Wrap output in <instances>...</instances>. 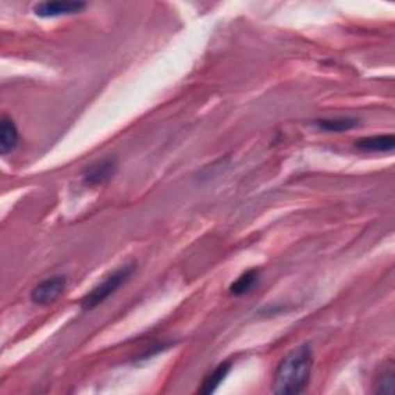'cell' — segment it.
Segmentation results:
<instances>
[{"mask_svg":"<svg viewBox=\"0 0 395 395\" xmlns=\"http://www.w3.org/2000/svg\"><path fill=\"white\" fill-rule=\"evenodd\" d=\"M258 277H259V271L258 269H250V271H245L241 277H239L238 280H235L234 283L230 284V293L232 295H244L247 292H250L253 287H255L257 284V281H258Z\"/></svg>","mask_w":395,"mask_h":395,"instance_id":"9","label":"cell"},{"mask_svg":"<svg viewBox=\"0 0 395 395\" xmlns=\"http://www.w3.org/2000/svg\"><path fill=\"white\" fill-rule=\"evenodd\" d=\"M19 144V131L17 127L10 118L3 116L0 121V153L2 156L11 153Z\"/></svg>","mask_w":395,"mask_h":395,"instance_id":"7","label":"cell"},{"mask_svg":"<svg viewBox=\"0 0 395 395\" xmlns=\"http://www.w3.org/2000/svg\"><path fill=\"white\" fill-rule=\"evenodd\" d=\"M136 266L135 264H127L121 269H118L113 272L111 275H108L101 284H97L93 291L88 292L83 300L81 301V307L82 310H91L97 307L99 305H102L105 300H108L113 293H116L119 289H121L127 281L131 278V275L135 273Z\"/></svg>","mask_w":395,"mask_h":395,"instance_id":"2","label":"cell"},{"mask_svg":"<svg viewBox=\"0 0 395 395\" xmlns=\"http://www.w3.org/2000/svg\"><path fill=\"white\" fill-rule=\"evenodd\" d=\"M314 366L312 348L303 344L287 354L273 377V392L280 395L300 394L306 389Z\"/></svg>","mask_w":395,"mask_h":395,"instance_id":"1","label":"cell"},{"mask_svg":"<svg viewBox=\"0 0 395 395\" xmlns=\"http://www.w3.org/2000/svg\"><path fill=\"white\" fill-rule=\"evenodd\" d=\"M357 150L364 153H385L392 152L395 147L394 135H377L371 138L358 139L355 143Z\"/></svg>","mask_w":395,"mask_h":395,"instance_id":"6","label":"cell"},{"mask_svg":"<svg viewBox=\"0 0 395 395\" xmlns=\"http://www.w3.org/2000/svg\"><path fill=\"white\" fill-rule=\"evenodd\" d=\"M230 368H232V362H223L218 364L216 368L211 371L206 378H204V382L200 389H198V392L204 394V395L213 394L218 389V386L223 383V380L227 377Z\"/></svg>","mask_w":395,"mask_h":395,"instance_id":"8","label":"cell"},{"mask_svg":"<svg viewBox=\"0 0 395 395\" xmlns=\"http://www.w3.org/2000/svg\"><path fill=\"white\" fill-rule=\"evenodd\" d=\"M394 383H395V378H394V369H387L386 372H383L380 378L377 380V394H392L394 392Z\"/></svg>","mask_w":395,"mask_h":395,"instance_id":"11","label":"cell"},{"mask_svg":"<svg viewBox=\"0 0 395 395\" xmlns=\"http://www.w3.org/2000/svg\"><path fill=\"white\" fill-rule=\"evenodd\" d=\"M67 286V277L58 275L45 281H42L31 291V301L36 306H49L59 298L63 289Z\"/></svg>","mask_w":395,"mask_h":395,"instance_id":"3","label":"cell"},{"mask_svg":"<svg viewBox=\"0 0 395 395\" xmlns=\"http://www.w3.org/2000/svg\"><path fill=\"white\" fill-rule=\"evenodd\" d=\"M87 8L83 2H42L34 6V14L39 17L72 16Z\"/></svg>","mask_w":395,"mask_h":395,"instance_id":"4","label":"cell"},{"mask_svg":"<svg viewBox=\"0 0 395 395\" xmlns=\"http://www.w3.org/2000/svg\"><path fill=\"white\" fill-rule=\"evenodd\" d=\"M116 172V161L115 159H101L91 164L86 172H83V182L88 187L101 186L107 182Z\"/></svg>","mask_w":395,"mask_h":395,"instance_id":"5","label":"cell"},{"mask_svg":"<svg viewBox=\"0 0 395 395\" xmlns=\"http://www.w3.org/2000/svg\"><path fill=\"white\" fill-rule=\"evenodd\" d=\"M315 124L320 127L321 130H326L330 133H343L355 129L358 125L357 119L352 118H335V119H319Z\"/></svg>","mask_w":395,"mask_h":395,"instance_id":"10","label":"cell"}]
</instances>
